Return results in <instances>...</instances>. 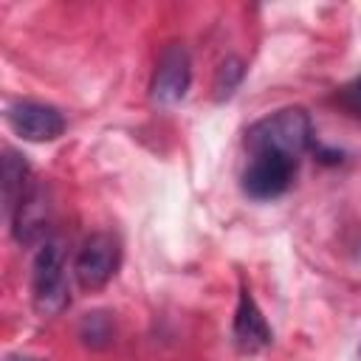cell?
<instances>
[{
	"label": "cell",
	"instance_id": "cell-1",
	"mask_svg": "<svg viewBox=\"0 0 361 361\" xmlns=\"http://www.w3.org/2000/svg\"><path fill=\"white\" fill-rule=\"evenodd\" d=\"M310 144L313 124L305 107H279L245 130V152H274L302 161Z\"/></svg>",
	"mask_w": 361,
	"mask_h": 361
},
{
	"label": "cell",
	"instance_id": "cell-2",
	"mask_svg": "<svg viewBox=\"0 0 361 361\" xmlns=\"http://www.w3.org/2000/svg\"><path fill=\"white\" fill-rule=\"evenodd\" d=\"M31 302L39 316H59L71 302L65 251L56 240H45L37 248L31 265Z\"/></svg>",
	"mask_w": 361,
	"mask_h": 361
},
{
	"label": "cell",
	"instance_id": "cell-3",
	"mask_svg": "<svg viewBox=\"0 0 361 361\" xmlns=\"http://www.w3.org/2000/svg\"><path fill=\"white\" fill-rule=\"evenodd\" d=\"M118 265H121L118 237L110 231H96L82 243L73 259V276L82 290H99L116 276Z\"/></svg>",
	"mask_w": 361,
	"mask_h": 361
},
{
	"label": "cell",
	"instance_id": "cell-4",
	"mask_svg": "<svg viewBox=\"0 0 361 361\" xmlns=\"http://www.w3.org/2000/svg\"><path fill=\"white\" fill-rule=\"evenodd\" d=\"M296 169H299V161H290L285 155L248 152L240 183H243V192L251 200H274V197L288 192V186L293 183Z\"/></svg>",
	"mask_w": 361,
	"mask_h": 361
},
{
	"label": "cell",
	"instance_id": "cell-5",
	"mask_svg": "<svg viewBox=\"0 0 361 361\" xmlns=\"http://www.w3.org/2000/svg\"><path fill=\"white\" fill-rule=\"evenodd\" d=\"M189 82H192V62H189L186 48L178 42L166 45L158 56V65H155V73L149 82L152 102L161 107H172V104L183 102Z\"/></svg>",
	"mask_w": 361,
	"mask_h": 361
},
{
	"label": "cell",
	"instance_id": "cell-6",
	"mask_svg": "<svg viewBox=\"0 0 361 361\" xmlns=\"http://www.w3.org/2000/svg\"><path fill=\"white\" fill-rule=\"evenodd\" d=\"M6 121L8 127L23 135L25 141H56L65 133V116L45 102H31V99H20L11 102L6 107Z\"/></svg>",
	"mask_w": 361,
	"mask_h": 361
},
{
	"label": "cell",
	"instance_id": "cell-7",
	"mask_svg": "<svg viewBox=\"0 0 361 361\" xmlns=\"http://www.w3.org/2000/svg\"><path fill=\"white\" fill-rule=\"evenodd\" d=\"M231 330H234V344L248 355L265 350L274 341V330L268 327L262 310L257 307V302H254V296L245 285L240 288V296H237V310H234V327Z\"/></svg>",
	"mask_w": 361,
	"mask_h": 361
},
{
	"label": "cell",
	"instance_id": "cell-8",
	"mask_svg": "<svg viewBox=\"0 0 361 361\" xmlns=\"http://www.w3.org/2000/svg\"><path fill=\"white\" fill-rule=\"evenodd\" d=\"M11 220V234L17 237V243H34L37 237L45 234V223H48V200H45V189L39 183L31 186V192L20 200V206L14 209Z\"/></svg>",
	"mask_w": 361,
	"mask_h": 361
},
{
	"label": "cell",
	"instance_id": "cell-9",
	"mask_svg": "<svg viewBox=\"0 0 361 361\" xmlns=\"http://www.w3.org/2000/svg\"><path fill=\"white\" fill-rule=\"evenodd\" d=\"M3 206H6V217L14 214V209L20 206V200L31 192L34 178H31V166L25 161V155H20L17 149L6 147L3 149Z\"/></svg>",
	"mask_w": 361,
	"mask_h": 361
},
{
	"label": "cell",
	"instance_id": "cell-10",
	"mask_svg": "<svg viewBox=\"0 0 361 361\" xmlns=\"http://www.w3.org/2000/svg\"><path fill=\"white\" fill-rule=\"evenodd\" d=\"M243 76H245V68H243V62H240L237 56L223 59L220 68H217V73H214V85H212V87H214V99H217V102L231 99V93L240 87Z\"/></svg>",
	"mask_w": 361,
	"mask_h": 361
},
{
	"label": "cell",
	"instance_id": "cell-11",
	"mask_svg": "<svg viewBox=\"0 0 361 361\" xmlns=\"http://www.w3.org/2000/svg\"><path fill=\"white\" fill-rule=\"evenodd\" d=\"M79 338L87 347H107L113 341V324L104 313H87L79 324Z\"/></svg>",
	"mask_w": 361,
	"mask_h": 361
},
{
	"label": "cell",
	"instance_id": "cell-12",
	"mask_svg": "<svg viewBox=\"0 0 361 361\" xmlns=\"http://www.w3.org/2000/svg\"><path fill=\"white\" fill-rule=\"evenodd\" d=\"M341 104H344L353 116L361 118V76H355L350 85L341 87Z\"/></svg>",
	"mask_w": 361,
	"mask_h": 361
},
{
	"label": "cell",
	"instance_id": "cell-13",
	"mask_svg": "<svg viewBox=\"0 0 361 361\" xmlns=\"http://www.w3.org/2000/svg\"><path fill=\"white\" fill-rule=\"evenodd\" d=\"M6 361H42V358H37V355H23V353H11V355H6Z\"/></svg>",
	"mask_w": 361,
	"mask_h": 361
},
{
	"label": "cell",
	"instance_id": "cell-14",
	"mask_svg": "<svg viewBox=\"0 0 361 361\" xmlns=\"http://www.w3.org/2000/svg\"><path fill=\"white\" fill-rule=\"evenodd\" d=\"M358 355H361V350H358Z\"/></svg>",
	"mask_w": 361,
	"mask_h": 361
}]
</instances>
